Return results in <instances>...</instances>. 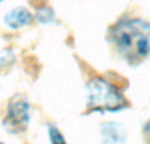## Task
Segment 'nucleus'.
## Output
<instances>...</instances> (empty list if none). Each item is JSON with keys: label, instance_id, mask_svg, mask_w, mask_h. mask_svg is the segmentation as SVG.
<instances>
[{"label": "nucleus", "instance_id": "obj_1", "mask_svg": "<svg viewBox=\"0 0 150 144\" xmlns=\"http://www.w3.org/2000/svg\"><path fill=\"white\" fill-rule=\"evenodd\" d=\"M117 51L129 63H138L150 54V24L141 18L119 22L112 30Z\"/></svg>", "mask_w": 150, "mask_h": 144}, {"label": "nucleus", "instance_id": "obj_2", "mask_svg": "<svg viewBox=\"0 0 150 144\" xmlns=\"http://www.w3.org/2000/svg\"><path fill=\"white\" fill-rule=\"evenodd\" d=\"M87 106L92 111L116 113L127 108V100L112 82L95 77L87 84Z\"/></svg>", "mask_w": 150, "mask_h": 144}, {"label": "nucleus", "instance_id": "obj_3", "mask_svg": "<svg viewBox=\"0 0 150 144\" xmlns=\"http://www.w3.org/2000/svg\"><path fill=\"white\" fill-rule=\"evenodd\" d=\"M30 121V105L21 96H15L8 102L5 124L9 130L20 131L25 129Z\"/></svg>", "mask_w": 150, "mask_h": 144}, {"label": "nucleus", "instance_id": "obj_4", "mask_svg": "<svg viewBox=\"0 0 150 144\" xmlns=\"http://www.w3.org/2000/svg\"><path fill=\"white\" fill-rule=\"evenodd\" d=\"M32 18L33 16L29 9H26L25 7H16L9 9L4 15V24L9 29L16 30V29L29 25L32 22Z\"/></svg>", "mask_w": 150, "mask_h": 144}, {"label": "nucleus", "instance_id": "obj_5", "mask_svg": "<svg viewBox=\"0 0 150 144\" xmlns=\"http://www.w3.org/2000/svg\"><path fill=\"white\" fill-rule=\"evenodd\" d=\"M125 129L122 124L115 122H107L101 126V139L103 144H124Z\"/></svg>", "mask_w": 150, "mask_h": 144}, {"label": "nucleus", "instance_id": "obj_6", "mask_svg": "<svg viewBox=\"0 0 150 144\" xmlns=\"http://www.w3.org/2000/svg\"><path fill=\"white\" fill-rule=\"evenodd\" d=\"M47 135H49L50 144H67L65 140V136L62 135V132L55 126H49V129H47Z\"/></svg>", "mask_w": 150, "mask_h": 144}, {"label": "nucleus", "instance_id": "obj_7", "mask_svg": "<svg viewBox=\"0 0 150 144\" xmlns=\"http://www.w3.org/2000/svg\"><path fill=\"white\" fill-rule=\"evenodd\" d=\"M36 18L42 24H49V22H52L53 18H54V13H53V10L50 9V8L45 7V8L38 9V12H37V15H36Z\"/></svg>", "mask_w": 150, "mask_h": 144}, {"label": "nucleus", "instance_id": "obj_8", "mask_svg": "<svg viewBox=\"0 0 150 144\" xmlns=\"http://www.w3.org/2000/svg\"><path fill=\"white\" fill-rule=\"evenodd\" d=\"M144 136H145L146 143L150 144V121L145 124V127H144Z\"/></svg>", "mask_w": 150, "mask_h": 144}, {"label": "nucleus", "instance_id": "obj_9", "mask_svg": "<svg viewBox=\"0 0 150 144\" xmlns=\"http://www.w3.org/2000/svg\"><path fill=\"white\" fill-rule=\"evenodd\" d=\"M3 1H4V0H0V3H3Z\"/></svg>", "mask_w": 150, "mask_h": 144}, {"label": "nucleus", "instance_id": "obj_10", "mask_svg": "<svg viewBox=\"0 0 150 144\" xmlns=\"http://www.w3.org/2000/svg\"><path fill=\"white\" fill-rule=\"evenodd\" d=\"M0 144H4V143H3V142H0Z\"/></svg>", "mask_w": 150, "mask_h": 144}]
</instances>
